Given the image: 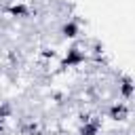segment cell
<instances>
[{
  "instance_id": "cell-1",
  "label": "cell",
  "mask_w": 135,
  "mask_h": 135,
  "mask_svg": "<svg viewBox=\"0 0 135 135\" xmlns=\"http://www.w3.org/2000/svg\"><path fill=\"white\" fill-rule=\"evenodd\" d=\"M86 61V55L80 51V49H76V46H72V49H68L65 51V55H63V59H61V68H78L80 63H84Z\"/></svg>"
},
{
  "instance_id": "cell-2",
  "label": "cell",
  "mask_w": 135,
  "mask_h": 135,
  "mask_svg": "<svg viewBox=\"0 0 135 135\" xmlns=\"http://www.w3.org/2000/svg\"><path fill=\"white\" fill-rule=\"evenodd\" d=\"M78 133L80 135H99L101 133V124H99V120L84 118L82 124H80V129H78Z\"/></svg>"
},
{
  "instance_id": "cell-3",
  "label": "cell",
  "mask_w": 135,
  "mask_h": 135,
  "mask_svg": "<svg viewBox=\"0 0 135 135\" xmlns=\"http://www.w3.org/2000/svg\"><path fill=\"white\" fill-rule=\"evenodd\" d=\"M6 13H8L11 17H19V19H23V17L30 15V6L23 4V2H15V4L6 6Z\"/></svg>"
},
{
  "instance_id": "cell-4",
  "label": "cell",
  "mask_w": 135,
  "mask_h": 135,
  "mask_svg": "<svg viewBox=\"0 0 135 135\" xmlns=\"http://www.w3.org/2000/svg\"><path fill=\"white\" fill-rule=\"evenodd\" d=\"M78 34H80V25H78L76 21H65V23L61 25V36H63V38H70V40H72V38H76Z\"/></svg>"
},
{
  "instance_id": "cell-5",
  "label": "cell",
  "mask_w": 135,
  "mask_h": 135,
  "mask_svg": "<svg viewBox=\"0 0 135 135\" xmlns=\"http://www.w3.org/2000/svg\"><path fill=\"white\" fill-rule=\"evenodd\" d=\"M127 114H129V108H127L124 103H114V105L108 110V116H110L112 120H122V118H127Z\"/></svg>"
},
{
  "instance_id": "cell-6",
  "label": "cell",
  "mask_w": 135,
  "mask_h": 135,
  "mask_svg": "<svg viewBox=\"0 0 135 135\" xmlns=\"http://www.w3.org/2000/svg\"><path fill=\"white\" fill-rule=\"evenodd\" d=\"M120 93H122L124 99H131V95H133V84H131V78H129V76L122 78V82H120Z\"/></svg>"
},
{
  "instance_id": "cell-7",
  "label": "cell",
  "mask_w": 135,
  "mask_h": 135,
  "mask_svg": "<svg viewBox=\"0 0 135 135\" xmlns=\"http://www.w3.org/2000/svg\"><path fill=\"white\" fill-rule=\"evenodd\" d=\"M8 114H11V108H8V105H2V108H0V133L4 131V120H6Z\"/></svg>"
}]
</instances>
